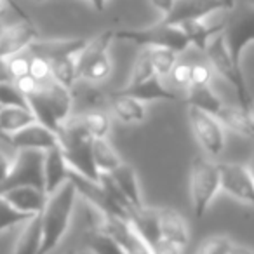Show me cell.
Wrapping results in <instances>:
<instances>
[{
    "mask_svg": "<svg viewBox=\"0 0 254 254\" xmlns=\"http://www.w3.org/2000/svg\"><path fill=\"white\" fill-rule=\"evenodd\" d=\"M75 202H77V190L70 180L61 185L56 191L47 195L46 205L40 212L42 246L39 254H51L60 246L70 226Z\"/></svg>",
    "mask_w": 254,
    "mask_h": 254,
    "instance_id": "6da1fadb",
    "label": "cell"
},
{
    "mask_svg": "<svg viewBox=\"0 0 254 254\" xmlns=\"http://www.w3.org/2000/svg\"><path fill=\"white\" fill-rule=\"evenodd\" d=\"M26 101L37 122L49 127L54 132L60 131V127L71 115L73 108L71 91L58 84L54 78L46 84H40L39 89Z\"/></svg>",
    "mask_w": 254,
    "mask_h": 254,
    "instance_id": "7a4b0ae2",
    "label": "cell"
},
{
    "mask_svg": "<svg viewBox=\"0 0 254 254\" xmlns=\"http://www.w3.org/2000/svg\"><path fill=\"white\" fill-rule=\"evenodd\" d=\"M190 198L193 214L197 218H204L211 202L221 190L219 183V167L214 160L205 157H195L190 164Z\"/></svg>",
    "mask_w": 254,
    "mask_h": 254,
    "instance_id": "3957f363",
    "label": "cell"
},
{
    "mask_svg": "<svg viewBox=\"0 0 254 254\" xmlns=\"http://www.w3.org/2000/svg\"><path fill=\"white\" fill-rule=\"evenodd\" d=\"M115 39L136 44L139 47H166L178 54L185 53L191 47L190 39L181 30V26L167 25L162 19L152 26H145V28L119 30L115 32Z\"/></svg>",
    "mask_w": 254,
    "mask_h": 254,
    "instance_id": "277c9868",
    "label": "cell"
},
{
    "mask_svg": "<svg viewBox=\"0 0 254 254\" xmlns=\"http://www.w3.org/2000/svg\"><path fill=\"white\" fill-rule=\"evenodd\" d=\"M204 54H205V58H207V63L211 64L212 70H214V73L223 77L233 89H235L240 106L249 110V106L253 105L251 92H249V89H247L246 78H244L242 71L237 70V66L233 64L232 56H230V53H228V47H226L225 37H223V32L214 35L209 40Z\"/></svg>",
    "mask_w": 254,
    "mask_h": 254,
    "instance_id": "5b68a950",
    "label": "cell"
},
{
    "mask_svg": "<svg viewBox=\"0 0 254 254\" xmlns=\"http://www.w3.org/2000/svg\"><path fill=\"white\" fill-rule=\"evenodd\" d=\"M230 12L232 14L225 19L223 37L233 64L242 71V54L254 44V4H244L239 9L233 7Z\"/></svg>",
    "mask_w": 254,
    "mask_h": 254,
    "instance_id": "8992f818",
    "label": "cell"
},
{
    "mask_svg": "<svg viewBox=\"0 0 254 254\" xmlns=\"http://www.w3.org/2000/svg\"><path fill=\"white\" fill-rule=\"evenodd\" d=\"M18 187H33L46 191L44 183V152L18 150L7 178L0 183V195Z\"/></svg>",
    "mask_w": 254,
    "mask_h": 254,
    "instance_id": "52a82bcc",
    "label": "cell"
},
{
    "mask_svg": "<svg viewBox=\"0 0 254 254\" xmlns=\"http://www.w3.org/2000/svg\"><path fill=\"white\" fill-rule=\"evenodd\" d=\"M187 115L191 132L205 155L211 159L221 155L225 150V127L221 126V122L195 106H188Z\"/></svg>",
    "mask_w": 254,
    "mask_h": 254,
    "instance_id": "ba28073f",
    "label": "cell"
},
{
    "mask_svg": "<svg viewBox=\"0 0 254 254\" xmlns=\"http://www.w3.org/2000/svg\"><path fill=\"white\" fill-rule=\"evenodd\" d=\"M58 139L70 171L91 181H99V171L92 157V139L64 131H58Z\"/></svg>",
    "mask_w": 254,
    "mask_h": 254,
    "instance_id": "9c48e42d",
    "label": "cell"
},
{
    "mask_svg": "<svg viewBox=\"0 0 254 254\" xmlns=\"http://www.w3.org/2000/svg\"><path fill=\"white\" fill-rule=\"evenodd\" d=\"M218 167L221 190L235 200L254 205V180L246 164L223 162Z\"/></svg>",
    "mask_w": 254,
    "mask_h": 254,
    "instance_id": "30bf717a",
    "label": "cell"
},
{
    "mask_svg": "<svg viewBox=\"0 0 254 254\" xmlns=\"http://www.w3.org/2000/svg\"><path fill=\"white\" fill-rule=\"evenodd\" d=\"M98 228L108 233L119 244L124 254H152L150 247L136 233L129 219L120 218V216H103Z\"/></svg>",
    "mask_w": 254,
    "mask_h": 254,
    "instance_id": "8fae6325",
    "label": "cell"
},
{
    "mask_svg": "<svg viewBox=\"0 0 254 254\" xmlns=\"http://www.w3.org/2000/svg\"><path fill=\"white\" fill-rule=\"evenodd\" d=\"M218 11H226L223 0H174L171 11L162 16V21L180 26L187 21H202Z\"/></svg>",
    "mask_w": 254,
    "mask_h": 254,
    "instance_id": "7c38bea8",
    "label": "cell"
},
{
    "mask_svg": "<svg viewBox=\"0 0 254 254\" xmlns=\"http://www.w3.org/2000/svg\"><path fill=\"white\" fill-rule=\"evenodd\" d=\"M39 37L32 19H19L18 23L5 25L0 35V58H11L18 53L26 51Z\"/></svg>",
    "mask_w": 254,
    "mask_h": 254,
    "instance_id": "4fadbf2b",
    "label": "cell"
},
{
    "mask_svg": "<svg viewBox=\"0 0 254 254\" xmlns=\"http://www.w3.org/2000/svg\"><path fill=\"white\" fill-rule=\"evenodd\" d=\"M9 141L16 150H40V152H47L60 145L58 132L51 131L49 127L42 126L40 122L23 127L21 131L9 136Z\"/></svg>",
    "mask_w": 254,
    "mask_h": 254,
    "instance_id": "5bb4252c",
    "label": "cell"
},
{
    "mask_svg": "<svg viewBox=\"0 0 254 254\" xmlns=\"http://www.w3.org/2000/svg\"><path fill=\"white\" fill-rule=\"evenodd\" d=\"M85 39H53V40H42L37 39L32 46L28 47V53L32 56L44 58L51 63L54 60L66 56H77L85 46Z\"/></svg>",
    "mask_w": 254,
    "mask_h": 254,
    "instance_id": "9a60e30c",
    "label": "cell"
},
{
    "mask_svg": "<svg viewBox=\"0 0 254 254\" xmlns=\"http://www.w3.org/2000/svg\"><path fill=\"white\" fill-rule=\"evenodd\" d=\"M129 223L136 230V233L143 239V242L150 247V251L162 240L160 223H159V209L146 207V205L138 209H131V212H129Z\"/></svg>",
    "mask_w": 254,
    "mask_h": 254,
    "instance_id": "2e32d148",
    "label": "cell"
},
{
    "mask_svg": "<svg viewBox=\"0 0 254 254\" xmlns=\"http://www.w3.org/2000/svg\"><path fill=\"white\" fill-rule=\"evenodd\" d=\"M68 174H70V167H68L60 145L44 152V183H46L47 195H51L63 183H66Z\"/></svg>",
    "mask_w": 254,
    "mask_h": 254,
    "instance_id": "e0dca14e",
    "label": "cell"
},
{
    "mask_svg": "<svg viewBox=\"0 0 254 254\" xmlns=\"http://www.w3.org/2000/svg\"><path fill=\"white\" fill-rule=\"evenodd\" d=\"M108 176L115 183V187L120 190V193L127 198V202L132 205V209H138L145 205L141 197V188H139L138 176H136V171L131 164L122 162L117 169L108 173Z\"/></svg>",
    "mask_w": 254,
    "mask_h": 254,
    "instance_id": "ac0fdd59",
    "label": "cell"
},
{
    "mask_svg": "<svg viewBox=\"0 0 254 254\" xmlns=\"http://www.w3.org/2000/svg\"><path fill=\"white\" fill-rule=\"evenodd\" d=\"M2 197H4L12 207H16L18 211L25 212V214H30V216L40 214L47 200L46 191L39 190V188H33V187L12 188V190H7L5 193H2Z\"/></svg>",
    "mask_w": 254,
    "mask_h": 254,
    "instance_id": "d6986e66",
    "label": "cell"
},
{
    "mask_svg": "<svg viewBox=\"0 0 254 254\" xmlns=\"http://www.w3.org/2000/svg\"><path fill=\"white\" fill-rule=\"evenodd\" d=\"M216 119L221 122V126L233 134L242 136V138L254 139V119L251 117L249 110L242 108V106H233V105H223Z\"/></svg>",
    "mask_w": 254,
    "mask_h": 254,
    "instance_id": "ffe728a7",
    "label": "cell"
},
{
    "mask_svg": "<svg viewBox=\"0 0 254 254\" xmlns=\"http://www.w3.org/2000/svg\"><path fill=\"white\" fill-rule=\"evenodd\" d=\"M112 113L124 124H143L146 120V106L139 99L117 91L108 98Z\"/></svg>",
    "mask_w": 254,
    "mask_h": 254,
    "instance_id": "44dd1931",
    "label": "cell"
},
{
    "mask_svg": "<svg viewBox=\"0 0 254 254\" xmlns=\"http://www.w3.org/2000/svg\"><path fill=\"white\" fill-rule=\"evenodd\" d=\"M159 223H160V235L164 240H169L185 249L190 239L188 233L187 219L176 211V209L164 207L159 209Z\"/></svg>",
    "mask_w": 254,
    "mask_h": 254,
    "instance_id": "7402d4cb",
    "label": "cell"
},
{
    "mask_svg": "<svg viewBox=\"0 0 254 254\" xmlns=\"http://www.w3.org/2000/svg\"><path fill=\"white\" fill-rule=\"evenodd\" d=\"M120 92L127 96H132V98L139 99L141 103H150V101H180V96L174 91L167 89L162 84V78L160 77H152L146 82L138 85H132V87H124L120 89Z\"/></svg>",
    "mask_w": 254,
    "mask_h": 254,
    "instance_id": "603a6c76",
    "label": "cell"
},
{
    "mask_svg": "<svg viewBox=\"0 0 254 254\" xmlns=\"http://www.w3.org/2000/svg\"><path fill=\"white\" fill-rule=\"evenodd\" d=\"M40 246H42V226H40V214H35L21 225L12 254H39Z\"/></svg>",
    "mask_w": 254,
    "mask_h": 254,
    "instance_id": "cb8c5ba5",
    "label": "cell"
},
{
    "mask_svg": "<svg viewBox=\"0 0 254 254\" xmlns=\"http://www.w3.org/2000/svg\"><path fill=\"white\" fill-rule=\"evenodd\" d=\"M37 122L28 106H0V136H12L23 127Z\"/></svg>",
    "mask_w": 254,
    "mask_h": 254,
    "instance_id": "d4e9b609",
    "label": "cell"
},
{
    "mask_svg": "<svg viewBox=\"0 0 254 254\" xmlns=\"http://www.w3.org/2000/svg\"><path fill=\"white\" fill-rule=\"evenodd\" d=\"M187 103L188 106H195V108L202 110V112L209 113V115L216 117L219 110L223 108L225 103L219 99V96L212 91L211 85H202V87H188L187 89Z\"/></svg>",
    "mask_w": 254,
    "mask_h": 254,
    "instance_id": "484cf974",
    "label": "cell"
},
{
    "mask_svg": "<svg viewBox=\"0 0 254 254\" xmlns=\"http://www.w3.org/2000/svg\"><path fill=\"white\" fill-rule=\"evenodd\" d=\"M181 30L187 33V37L190 39V44L193 47H197L198 51L204 53L205 47H207L209 40L214 35L223 32L225 28V21L216 23V25H205L204 19L202 21H187L183 25H180Z\"/></svg>",
    "mask_w": 254,
    "mask_h": 254,
    "instance_id": "4316f807",
    "label": "cell"
},
{
    "mask_svg": "<svg viewBox=\"0 0 254 254\" xmlns=\"http://www.w3.org/2000/svg\"><path fill=\"white\" fill-rule=\"evenodd\" d=\"M92 157H94V164L98 167L99 174H108L113 169L124 162L117 150L110 145L108 138H98L92 139Z\"/></svg>",
    "mask_w": 254,
    "mask_h": 254,
    "instance_id": "83f0119b",
    "label": "cell"
},
{
    "mask_svg": "<svg viewBox=\"0 0 254 254\" xmlns=\"http://www.w3.org/2000/svg\"><path fill=\"white\" fill-rule=\"evenodd\" d=\"M78 124L84 129V132L91 139L108 138L110 131V117L103 110H87L84 113L77 115Z\"/></svg>",
    "mask_w": 254,
    "mask_h": 254,
    "instance_id": "f1b7e54d",
    "label": "cell"
},
{
    "mask_svg": "<svg viewBox=\"0 0 254 254\" xmlns=\"http://www.w3.org/2000/svg\"><path fill=\"white\" fill-rule=\"evenodd\" d=\"M85 246L92 254H124L119 244L98 226H92L85 232Z\"/></svg>",
    "mask_w": 254,
    "mask_h": 254,
    "instance_id": "f546056e",
    "label": "cell"
},
{
    "mask_svg": "<svg viewBox=\"0 0 254 254\" xmlns=\"http://www.w3.org/2000/svg\"><path fill=\"white\" fill-rule=\"evenodd\" d=\"M51 71H53L54 80L63 85V87L70 89V91L78 80L75 56H66V58H60V60L51 61Z\"/></svg>",
    "mask_w": 254,
    "mask_h": 254,
    "instance_id": "4dcf8cb0",
    "label": "cell"
},
{
    "mask_svg": "<svg viewBox=\"0 0 254 254\" xmlns=\"http://www.w3.org/2000/svg\"><path fill=\"white\" fill-rule=\"evenodd\" d=\"M155 77V70H153L152 64V56H150V47H143L141 53L138 54L134 64H132L131 75H129V82H127L126 87H132V85H138L146 82L148 78Z\"/></svg>",
    "mask_w": 254,
    "mask_h": 254,
    "instance_id": "1f68e13d",
    "label": "cell"
},
{
    "mask_svg": "<svg viewBox=\"0 0 254 254\" xmlns=\"http://www.w3.org/2000/svg\"><path fill=\"white\" fill-rule=\"evenodd\" d=\"M110 75H112V60H110V54H103L101 58L92 61L89 66H85L84 70L80 71L78 80L98 85V84H103Z\"/></svg>",
    "mask_w": 254,
    "mask_h": 254,
    "instance_id": "d6a6232c",
    "label": "cell"
},
{
    "mask_svg": "<svg viewBox=\"0 0 254 254\" xmlns=\"http://www.w3.org/2000/svg\"><path fill=\"white\" fill-rule=\"evenodd\" d=\"M150 56H152V64L153 70H155V75L164 78L169 77L171 70L178 63V56L180 54L171 49H166V47H150Z\"/></svg>",
    "mask_w": 254,
    "mask_h": 254,
    "instance_id": "836d02e7",
    "label": "cell"
},
{
    "mask_svg": "<svg viewBox=\"0 0 254 254\" xmlns=\"http://www.w3.org/2000/svg\"><path fill=\"white\" fill-rule=\"evenodd\" d=\"M30 218H32V216L25 214V212L12 207V205L0 195V233L9 228H14V226H21L23 223Z\"/></svg>",
    "mask_w": 254,
    "mask_h": 254,
    "instance_id": "e575fe53",
    "label": "cell"
},
{
    "mask_svg": "<svg viewBox=\"0 0 254 254\" xmlns=\"http://www.w3.org/2000/svg\"><path fill=\"white\" fill-rule=\"evenodd\" d=\"M233 240L225 235L207 237L200 246L195 249L193 254H230Z\"/></svg>",
    "mask_w": 254,
    "mask_h": 254,
    "instance_id": "d590c367",
    "label": "cell"
},
{
    "mask_svg": "<svg viewBox=\"0 0 254 254\" xmlns=\"http://www.w3.org/2000/svg\"><path fill=\"white\" fill-rule=\"evenodd\" d=\"M0 106H28L25 96L12 80L0 82ZM30 108V106H28Z\"/></svg>",
    "mask_w": 254,
    "mask_h": 254,
    "instance_id": "8d00e7d4",
    "label": "cell"
},
{
    "mask_svg": "<svg viewBox=\"0 0 254 254\" xmlns=\"http://www.w3.org/2000/svg\"><path fill=\"white\" fill-rule=\"evenodd\" d=\"M30 61H32V56H30L28 51H23V53L7 58V66L12 82L25 77V75H30Z\"/></svg>",
    "mask_w": 254,
    "mask_h": 254,
    "instance_id": "74e56055",
    "label": "cell"
},
{
    "mask_svg": "<svg viewBox=\"0 0 254 254\" xmlns=\"http://www.w3.org/2000/svg\"><path fill=\"white\" fill-rule=\"evenodd\" d=\"M18 150L11 145L9 138L5 136H0V183L7 178L9 171L12 167V162H14V157Z\"/></svg>",
    "mask_w": 254,
    "mask_h": 254,
    "instance_id": "f35d334b",
    "label": "cell"
},
{
    "mask_svg": "<svg viewBox=\"0 0 254 254\" xmlns=\"http://www.w3.org/2000/svg\"><path fill=\"white\" fill-rule=\"evenodd\" d=\"M214 78V70L209 63H191V78L190 87H202V85H211Z\"/></svg>",
    "mask_w": 254,
    "mask_h": 254,
    "instance_id": "ab89813d",
    "label": "cell"
},
{
    "mask_svg": "<svg viewBox=\"0 0 254 254\" xmlns=\"http://www.w3.org/2000/svg\"><path fill=\"white\" fill-rule=\"evenodd\" d=\"M32 56V54H30ZM30 77L35 78L39 84H46V82L53 80V71H51V63L44 58L32 56L30 61Z\"/></svg>",
    "mask_w": 254,
    "mask_h": 254,
    "instance_id": "60d3db41",
    "label": "cell"
},
{
    "mask_svg": "<svg viewBox=\"0 0 254 254\" xmlns=\"http://www.w3.org/2000/svg\"><path fill=\"white\" fill-rule=\"evenodd\" d=\"M169 77L173 78L174 85L180 89H185L187 91L190 87V78H191V63H180L178 61L174 64V68L171 70Z\"/></svg>",
    "mask_w": 254,
    "mask_h": 254,
    "instance_id": "b9f144b4",
    "label": "cell"
},
{
    "mask_svg": "<svg viewBox=\"0 0 254 254\" xmlns=\"http://www.w3.org/2000/svg\"><path fill=\"white\" fill-rule=\"evenodd\" d=\"M14 84H16V87L19 89V92H21L23 96H25L26 99L30 98V96L33 94V92L39 89V82L35 80V78H32L30 75H25V77H21V78H18V80H14Z\"/></svg>",
    "mask_w": 254,
    "mask_h": 254,
    "instance_id": "7bdbcfd3",
    "label": "cell"
},
{
    "mask_svg": "<svg viewBox=\"0 0 254 254\" xmlns=\"http://www.w3.org/2000/svg\"><path fill=\"white\" fill-rule=\"evenodd\" d=\"M181 253H183V247L164 239L155 247H152V254H181Z\"/></svg>",
    "mask_w": 254,
    "mask_h": 254,
    "instance_id": "ee69618b",
    "label": "cell"
},
{
    "mask_svg": "<svg viewBox=\"0 0 254 254\" xmlns=\"http://www.w3.org/2000/svg\"><path fill=\"white\" fill-rule=\"evenodd\" d=\"M7 9H12L14 12H18V16L21 19H30L28 14H25V11H23V9L16 4L14 0H0V14H5V11H7Z\"/></svg>",
    "mask_w": 254,
    "mask_h": 254,
    "instance_id": "f6af8a7d",
    "label": "cell"
},
{
    "mask_svg": "<svg viewBox=\"0 0 254 254\" xmlns=\"http://www.w3.org/2000/svg\"><path fill=\"white\" fill-rule=\"evenodd\" d=\"M152 2V5L157 9V11L160 12L162 16H166L167 12L171 11V7H173L174 0H150Z\"/></svg>",
    "mask_w": 254,
    "mask_h": 254,
    "instance_id": "bcb514c9",
    "label": "cell"
},
{
    "mask_svg": "<svg viewBox=\"0 0 254 254\" xmlns=\"http://www.w3.org/2000/svg\"><path fill=\"white\" fill-rule=\"evenodd\" d=\"M7 80H12L11 73H9L7 60H5V58H0V82H7Z\"/></svg>",
    "mask_w": 254,
    "mask_h": 254,
    "instance_id": "7dc6e473",
    "label": "cell"
},
{
    "mask_svg": "<svg viewBox=\"0 0 254 254\" xmlns=\"http://www.w3.org/2000/svg\"><path fill=\"white\" fill-rule=\"evenodd\" d=\"M230 254H254V249H251V247L244 246V244H237V242H233V246H232V251H230Z\"/></svg>",
    "mask_w": 254,
    "mask_h": 254,
    "instance_id": "c3c4849f",
    "label": "cell"
},
{
    "mask_svg": "<svg viewBox=\"0 0 254 254\" xmlns=\"http://www.w3.org/2000/svg\"><path fill=\"white\" fill-rule=\"evenodd\" d=\"M87 2H91L92 7H94L98 12H103V11H105L106 4H108V0H87Z\"/></svg>",
    "mask_w": 254,
    "mask_h": 254,
    "instance_id": "681fc988",
    "label": "cell"
},
{
    "mask_svg": "<svg viewBox=\"0 0 254 254\" xmlns=\"http://www.w3.org/2000/svg\"><path fill=\"white\" fill-rule=\"evenodd\" d=\"M247 166V169H249V173H251V176H253V180H254V157L249 160V162L246 164Z\"/></svg>",
    "mask_w": 254,
    "mask_h": 254,
    "instance_id": "f907efd6",
    "label": "cell"
},
{
    "mask_svg": "<svg viewBox=\"0 0 254 254\" xmlns=\"http://www.w3.org/2000/svg\"><path fill=\"white\" fill-rule=\"evenodd\" d=\"M5 14H0V35H2V32H4V28H5Z\"/></svg>",
    "mask_w": 254,
    "mask_h": 254,
    "instance_id": "816d5d0a",
    "label": "cell"
},
{
    "mask_svg": "<svg viewBox=\"0 0 254 254\" xmlns=\"http://www.w3.org/2000/svg\"><path fill=\"white\" fill-rule=\"evenodd\" d=\"M226 5V11H232L233 7H235V0H223Z\"/></svg>",
    "mask_w": 254,
    "mask_h": 254,
    "instance_id": "f5cc1de1",
    "label": "cell"
},
{
    "mask_svg": "<svg viewBox=\"0 0 254 254\" xmlns=\"http://www.w3.org/2000/svg\"><path fill=\"white\" fill-rule=\"evenodd\" d=\"M249 113H251V117L254 119V101H253V105L249 106Z\"/></svg>",
    "mask_w": 254,
    "mask_h": 254,
    "instance_id": "db71d44e",
    "label": "cell"
},
{
    "mask_svg": "<svg viewBox=\"0 0 254 254\" xmlns=\"http://www.w3.org/2000/svg\"><path fill=\"white\" fill-rule=\"evenodd\" d=\"M35 2H44V0H35Z\"/></svg>",
    "mask_w": 254,
    "mask_h": 254,
    "instance_id": "11a10c76",
    "label": "cell"
},
{
    "mask_svg": "<svg viewBox=\"0 0 254 254\" xmlns=\"http://www.w3.org/2000/svg\"><path fill=\"white\" fill-rule=\"evenodd\" d=\"M66 254H75V253H66Z\"/></svg>",
    "mask_w": 254,
    "mask_h": 254,
    "instance_id": "9f6ffc18",
    "label": "cell"
}]
</instances>
